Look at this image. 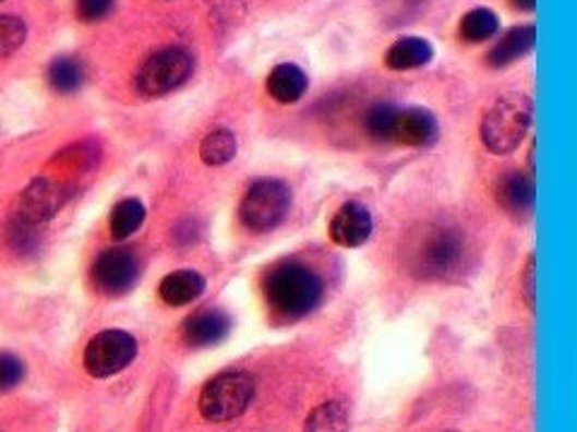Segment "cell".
<instances>
[{
    "mask_svg": "<svg viewBox=\"0 0 577 432\" xmlns=\"http://www.w3.org/2000/svg\"><path fill=\"white\" fill-rule=\"evenodd\" d=\"M263 293L277 317L293 322L309 315L323 298V281L301 262H279L265 274Z\"/></svg>",
    "mask_w": 577,
    "mask_h": 432,
    "instance_id": "1",
    "label": "cell"
},
{
    "mask_svg": "<svg viewBox=\"0 0 577 432\" xmlns=\"http://www.w3.org/2000/svg\"><path fill=\"white\" fill-rule=\"evenodd\" d=\"M534 104L525 94H505L481 120V140L493 154H510L527 135Z\"/></svg>",
    "mask_w": 577,
    "mask_h": 432,
    "instance_id": "2",
    "label": "cell"
},
{
    "mask_svg": "<svg viewBox=\"0 0 577 432\" xmlns=\"http://www.w3.org/2000/svg\"><path fill=\"white\" fill-rule=\"evenodd\" d=\"M255 394V382L249 372L227 370L212 377L200 394V413L209 423H224L245 413Z\"/></svg>",
    "mask_w": 577,
    "mask_h": 432,
    "instance_id": "3",
    "label": "cell"
},
{
    "mask_svg": "<svg viewBox=\"0 0 577 432\" xmlns=\"http://www.w3.org/2000/svg\"><path fill=\"white\" fill-rule=\"evenodd\" d=\"M291 204V190L287 183H281L277 178H261L245 190L241 200L239 216L245 228H251L255 233L273 231L275 226L281 224Z\"/></svg>",
    "mask_w": 577,
    "mask_h": 432,
    "instance_id": "4",
    "label": "cell"
},
{
    "mask_svg": "<svg viewBox=\"0 0 577 432\" xmlns=\"http://www.w3.org/2000/svg\"><path fill=\"white\" fill-rule=\"evenodd\" d=\"M465 240L453 228H429L411 252V269L421 276H450L465 264Z\"/></svg>",
    "mask_w": 577,
    "mask_h": 432,
    "instance_id": "5",
    "label": "cell"
},
{
    "mask_svg": "<svg viewBox=\"0 0 577 432\" xmlns=\"http://www.w3.org/2000/svg\"><path fill=\"white\" fill-rule=\"evenodd\" d=\"M191 72L193 56L181 46H169L152 53L145 60L135 77V87L140 94L147 96V99H155V96H164L179 89L181 84L191 77Z\"/></svg>",
    "mask_w": 577,
    "mask_h": 432,
    "instance_id": "6",
    "label": "cell"
},
{
    "mask_svg": "<svg viewBox=\"0 0 577 432\" xmlns=\"http://www.w3.org/2000/svg\"><path fill=\"white\" fill-rule=\"evenodd\" d=\"M137 341L123 329H104L85 348V370L92 377H111L133 363Z\"/></svg>",
    "mask_w": 577,
    "mask_h": 432,
    "instance_id": "7",
    "label": "cell"
},
{
    "mask_svg": "<svg viewBox=\"0 0 577 432\" xmlns=\"http://www.w3.org/2000/svg\"><path fill=\"white\" fill-rule=\"evenodd\" d=\"M92 279L104 296H125L140 279L137 257L125 248L104 250L94 262Z\"/></svg>",
    "mask_w": 577,
    "mask_h": 432,
    "instance_id": "8",
    "label": "cell"
},
{
    "mask_svg": "<svg viewBox=\"0 0 577 432\" xmlns=\"http://www.w3.org/2000/svg\"><path fill=\"white\" fill-rule=\"evenodd\" d=\"M373 233V216L366 204L347 202L341 204L329 221V238L339 248H361Z\"/></svg>",
    "mask_w": 577,
    "mask_h": 432,
    "instance_id": "9",
    "label": "cell"
},
{
    "mask_svg": "<svg viewBox=\"0 0 577 432\" xmlns=\"http://www.w3.org/2000/svg\"><path fill=\"white\" fill-rule=\"evenodd\" d=\"M393 140L407 144V147H429V144L438 140V120H435L429 108H399Z\"/></svg>",
    "mask_w": 577,
    "mask_h": 432,
    "instance_id": "10",
    "label": "cell"
},
{
    "mask_svg": "<svg viewBox=\"0 0 577 432\" xmlns=\"http://www.w3.org/2000/svg\"><path fill=\"white\" fill-rule=\"evenodd\" d=\"M496 200L505 212L515 216V219H527V216L534 212V202H537L534 178L517 171L505 173L496 185Z\"/></svg>",
    "mask_w": 577,
    "mask_h": 432,
    "instance_id": "11",
    "label": "cell"
},
{
    "mask_svg": "<svg viewBox=\"0 0 577 432\" xmlns=\"http://www.w3.org/2000/svg\"><path fill=\"white\" fill-rule=\"evenodd\" d=\"M229 332H231V320L227 317V312L221 310H200L183 322L181 329L183 341L193 348L215 346L221 339H227Z\"/></svg>",
    "mask_w": 577,
    "mask_h": 432,
    "instance_id": "12",
    "label": "cell"
},
{
    "mask_svg": "<svg viewBox=\"0 0 577 432\" xmlns=\"http://www.w3.org/2000/svg\"><path fill=\"white\" fill-rule=\"evenodd\" d=\"M537 44V27L534 24H520V27H513L501 36V41L491 48L486 60L491 68H508L515 60L525 58L532 51Z\"/></svg>",
    "mask_w": 577,
    "mask_h": 432,
    "instance_id": "13",
    "label": "cell"
},
{
    "mask_svg": "<svg viewBox=\"0 0 577 432\" xmlns=\"http://www.w3.org/2000/svg\"><path fill=\"white\" fill-rule=\"evenodd\" d=\"M205 291V276L193 269H179L171 272L159 284V298L171 308H181L193 303L195 298Z\"/></svg>",
    "mask_w": 577,
    "mask_h": 432,
    "instance_id": "14",
    "label": "cell"
},
{
    "mask_svg": "<svg viewBox=\"0 0 577 432\" xmlns=\"http://www.w3.org/2000/svg\"><path fill=\"white\" fill-rule=\"evenodd\" d=\"M309 89V75L293 63H279L267 77V94L277 104H297Z\"/></svg>",
    "mask_w": 577,
    "mask_h": 432,
    "instance_id": "15",
    "label": "cell"
},
{
    "mask_svg": "<svg viewBox=\"0 0 577 432\" xmlns=\"http://www.w3.org/2000/svg\"><path fill=\"white\" fill-rule=\"evenodd\" d=\"M433 60V46L421 36H405L397 39L385 53V65L397 72L429 65Z\"/></svg>",
    "mask_w": 577,
    "mask_h": 432,
    "instance_id": "16",
    "label": "cell"
},
{
    "mask_svg": "<svg viewBox=\"0 0 577 432\" xmlns=\"http://www.w3.org/2000/svg\"><path fill=\"white\" fill-rule=\"evenodd\" d=\"M46 77H49L51 89H56L58 94H73L85 82V68H82L77 58L58 56L51 60Z\"/></svg>",
    "mask_w": 577,
    "mask_h": 432,
    "instance_id": "17",
    "label": "cell"
},
{
    "mask_svg": "<svg viewBox=\"0 0 577 432\" xmlns=\"http://www.w3.org/2000/svg\"><path fill=\"white\" fill-rule=\"evenodd\" d=\"M145 204L137 197H125L119 204H116L111 212V236L116 240H125L128 236H133L140 226L145 224Z\"/></svg>",
    "mask_w": 577,
    "mask_h": 432,
    "instance_id": "18",
    "label": "cell"
},
{
    "mask_svg": "<svg viewBox=\"0 0 577 432\" xmlns=\"http://www.w3.org/2000/svg\"><path fill=\"white\" fill-rule=\"evenodd\" d=\"M501 22L498 15L489 8H474L469 10L467 15L459 20V36H462L465 41L469 44H481V41H489L493 34L498 32Z\"/></svg>",
    "mask_w": 577,
    "mask_h": 432,
    "instance_id": "19",
    "label": "cell"
},
{
    "mask_svg": "<svg viewBox=\"0 0 577 432\" xmlns=\"http://www.w3.org/2000/svg\"><path fill=\"white\" fill-rule=\"evenodd\" d=\"M349 430V411L341 401H327L313 408L305 418V432H347Z\"/></svg>",
    "mask_w": 577,
    "mask_h": 432,
    "instance_id": "20",
    "label": "cell"
},
{
    "mask_svg": "<svg viewBox=\"0 0 577 432\" xmlns=\"http://www.w3.org/2000/svg\"><path fill=\"white\" fill-rule=\"evenodd\" d=\"M237 156V137L231 130H215L200 144V159L207 166H224Z\"/></svg>",
    "mask_w": 577,
    "mask_h": 432,
    "instance_id": "21",
    "label": "cell"
},
{
    "mask_svg": "<svg viewBox=\"0 0 577 432\" xmlns=\"http://www.w3.org/2000/svg\"><path fill=\"white\" fill-rule=\"evenodd\" d=\"M399 108L393 104H373L366 113V132L373 140H393L395 120H397Z\"/></svg>",
    "mask_w": 577,
    "mask_h": 432,
    "instance_id": "22",
    "label": "cell"
},
{
    "mask_svg": "<svg viewBox=\"0 0 577 432\" xmlns=\"http://www.w3.org/2000/svg\"><path fill=\"white\" fill-rule=\"evenodd\" d=\"M25 39H27L25 22L13 15H0V58H8L20 51Z\"/></svg>",
    "mask_w": 577,
    "mask_h": 432,
    "instance_id": "23",
    "label": "cell"
},
{
    "mask_svg": "<svg viewBox=\"0 0 577 432\" xmlns=\"http://www.w3.org/2000/svg\"><path fill=\"white\" fill-rule=\"evenodd\" d=\"M22 377H25V365H22V360L10 353L0 356V392H10L13 387H17Z\"/></svg>",
    "mask_w": 577,
    "mask_h": 432,
    "instance_id": "24",
    "label": "cell"
},
{
    "mask_svg": "<svg viewBox=\"0 0 577 432\" xmlns=\"http://www.w3.org/2000/svg\"><path fill=\"white\" fill-rule=\"evenodd\" d=\"M116 0H75V15L82 22H99L113 10Z\"/></svg>",
    "mask_w": 577,
    "mask_h": 432,
    "instance_id": "25",
    "label": "cell"
},
{
    "mask_svg": "<svg viewBox=\"0 0 577 432\" xmlns=\"http://www.w3.org/2000/svg\"><path fill=\"white\" fill-rule=\"evenodd\" d=\"M522 291L529 310H537V257L529 255L522 272Z\"/></svg>",
    "mask_w": 577,
    "mask_h": 432,
    "instance_id": "26",
    "label": "cell"
},
{
    "mask_svg": "<svg viewBox=\"0 0 577 432\" xmlns=\"http://www.w3.org/2000/svg\"><path fill=\"white\" fill-rule=\"evenodd\" d=\"M508 3L520 12H534L537 10V0H508Z\"/></svg>",
    "mask_w": 577,
    "mask_h": 432,
    "instance_id": "27",
    "label": "cell"
},
{
    "mask_svg": "<svg viewBox=\"0 0 577 432\" xmlns=\"http://www.w3.org/2000/svg\"><path fill=\"white\" fill-rule=\"evenodd\" d=\"M0 3H3V0H0Z\"/></svg>",
    "mask_w": 577,
    "mask_h": 432,
    "instance_id": "28",
    "label": "cell"
}]
</instances>
